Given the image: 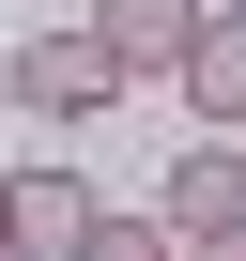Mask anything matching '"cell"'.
<instances>
[{
  "instance_id": "5b68a950",
  "label": "cell",
  "mask_w": 246,
  "mask_h": 261,
  "mask_svg": "<svg viewBox=\"0 0 246 261\" xmlns=\"http://www.w3.org/2000/svg\"><path fill=\"white\" fill-rule=\"evenodd\" d=\"M200 123H215V139H231V123H246V16H231V0H215V16H200V46H185V77H169Z\"/></svg>"
},
{
  "instance_id": "30bf717a",
  "label": "cell",
  "mask_w": 246,
  "mask_h": 261,
  "mask_svg": "<svg viewBox=\"0 0 246 261\" xmlns=\"http://www.w3.org/2000/svg\"><path fill=\"white\" fill-rule=\"evenodd\" d=\"M231 16H246V0H231Z\"/></svg>"
},
{
  "instance_id": "277c9868",
  "label": "cell",
  "mask_w": 246,
  "mask_h": 261,
  "mask_svg": "<svg viewBox=\"0 0 246 261\" xmlns=\"http://www.w3.org/2000/svg\"><path fill=\"white\" fill-rule=\"evenodd\" d=\"M200 16H215V0H92V31L123 46V77H185Z\"/></svg>"
},
{
  "instance_id": "7a4b0ae2",
  "label": "cell",
  "mask_w": 246,
  "mask_h": 261,
  "mask_svg": "<svg viewBox=\"0 0 246 261\" xmlns=\"http://www.w3.org/2000/svg\"><path fill=\"white\" fill-rule=\"evenodd\" d=\"M92 230H108V200H92V169H77V154L16 169V261H77Z\"/></svg>"
},
{
  "instance_id": "6da1fadb",
  "label": "cell",
  "mask_w": 246,
  "mask_h": 261,
  "mask_svg": "<svg viewBox=\"0 0 246 261\" xmlns=\"http://www.w3.org/2000/svg\"><path fill=\"white\" fill-rule=\"evenodd\" d=\"M139 77H123V46L92 31V16H46L31 46H16V108L31 123H92V108H123Z\"/></svg>"
},
{
  "instance_id": "8992f818",
  "label": "cell",
  "mask_w": 246,
  "mask_h": 261,
  "mask_svg": "<svg viewBox=\"0 0 246 261\" xmlns=\"http://www.w3.org/2000/svg\"><path fill=\"white\" fill-rule=\"evenodd\" d=\"M77 261H185V230H169V215H123V200H108V230H92Z\"/></svg>"
},
{
  "instance_id": "52a82bcc",
  "label": "cell",
  "mask_w": 246,
  "mask_h": 261,
  "mask_svg": "<svg viewBox=\"0 0 246 261\" xmlns=\"http://www.w3.org/2000/svg\"><path fill=\"white\" fill-rule=\"evenodd\" d=\"M185 261H246V215H231V230H185Z\"/></svg>"
},
{
  "instance_id": "3957f363",
  "label": "cell",
  "mask_w": 246,
  "mask_h": 261,
  "mask_svg": "<svg viewBox=\"0 0 246 261\" xmlns=\"http://www.w3.org/2000/svg\"><path fill=\"white\" fill-rule=\"evenodd\" d=\"M169 230H231L246 215V139H215V123H200V139L169 154V200H154Z\"/></svg>"
},
{
  "instance_id": "ba28073f",
  "label": "cell",
  "mask_w": 246,
  "mask_h": 261,
  "mask_svg": "<svg viewBox=\"0 0 246 261\" xmlns=\"http://www.w3.org/2000/svg\"><path fill=\"white\" fill-rule=\"evenodd\" d=\"M0 261H16V169H0Z\"/></svg>"
},
{
  "instance_id": "9c48e42d",
  "label": "cell",
  "mask_w": 246,
  "mask_h": 261,
  "mask_svg": "<svg viewBox=\"0 0 246 261\" xmlns=\"http://www.w3.org/2000/svg\"><path fill=\"white\" fill-rule=\"evenodd\" d=\"M0 108H16V62H0Z\"/></svg>"
}]
</instances>
